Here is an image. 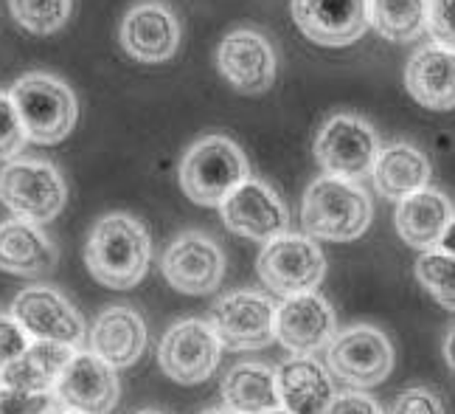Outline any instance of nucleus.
<instances>
[{"instance_id":"38","label":"nucleus","mask_w":455,"mask_h":414,"mask_svg":"<svg viewBox=\"0 0 455 414\" xmlns=\"http://www.w3.org/2000/svg\"><path fill=\"white\" fill-rule=\"evenodd\" d=\"M203 414H231V411H228V409H225V411H222V409H208V411H203Z\"/></svg>"},{"instance_id":"12","label":"nucleus","mask_w":455,"mask_h":414,"mask_svg":"<svg viewBox=\"0 0 455 414\" xmlns=\"http://www.w3.org/2000/svg\"><path fill=\"white\" fill-rule=\"evenodd\" d=\"M161 271L174 290L186 293V296H205V293H214L222 282L225 254L203 231H183L164 251Z\"/></svg>"},{"instance_id":"32","label":"nucleus","mask_w":455,"mask_h":414,"mask_svg":"<svg viewBox=\"0 0 455 414\" xmlns=\"http://www.w3.org/2000/svg\"><path fill=\"white\" fill-rule=\"evenodd\" d=\"M54 406L51 394H31L0 386V414H48Z\"/></svg>"},{"instance_id":"14","label":"nucleus","mask_w":455,"mask_h":414,"mask_svg":"<svg viewBox=\"0 0 455 414\" xmlns=\"http://www.w3.org/2000/svg\"><path fill=\"white\" fill-rule=\"evenodd\" d=\"M217 68L239 93L256 96L273 88L278 62L265 34L256 28H234L217 48Z\"/></svg>"},{"instance_id":"35","label":"nucleus","mask_w":455,"mask_h":414,"mask_svg":"<svg viewBox=\"0 0 455 414\" xmlns=\"http://www.w3.org/2000/svg\"><path fill=\"white\" fill-rule=\"evenodd\" d=\"M323 414H385V411L379 409V403L374 398H369V394L346 392V394H338Z\"/></svg>"},{"instance_id":"9","label":"nucleus","mask_w":455,"mask_h":414,"mask_svg":"<svg viewBox=\"0 0 455 414\" xmlns=\"http://www.w3.org/2000/svg\"><path fill=\"white\" fill-rule=\"evenodd\" d=\"M208 324L228 350H261L275 341V304L265 293L234 290L214 302Z\"/></svg>"},{"instance_id":"7","label":"nucleus","mask_w":455,"mask_h":414,"mask_svg":"<svg viewBox=\"0 0 455 414\" xmlns=\"http://www.w3.org/2000/svg\"><path fill=\"white\" fill-rule=\"evenodd\" d=\"M256 271L273 293L278 296H299L321 285L326 273V256L318 246V239L307 234H282L265 243Z\"/></svg>"},{"instance_id":"30","label":"nucleus","mask_w":455,"mask_h":414,"mask_svg":"<svg viewBox=\"0 0 455 414\" xmlns=\"http://www.w3.org/2000/svg\"><path fill=\"white\" fill-rule=\"evenodd\" d=\"M26 142L28 135L23 130L20 116H17L12 96L0 91V161H14L23 152Z\"/></svg>"},{"instance_id":"8","label":"nucleus","mask_w":455,"mask_h":414,"mask_svg":"<svg viewBox=\"0 0 455 414\" xmlns=\"http://www.w3.org/2000/svg\"><path fill=\"white\" fill-rule=\"evenodd\" d=\"M329 372L352 389H371L394 369L391 338L371 324H357L338 333L326 347Z\"/></svg>"},{"instance_id":"26","label":"nucleus","mask_w":455,"mask_h":414,"mask_svg":"<svg viewBox=\"0 0 455 414\" xmlns=\"http://www.w3.org/2000/svg\"><path fill=\"white\" fill-rule=\"evenodd\" d=\"M222 401L231 414H265L282 409L275 369L267 364H236L222 377Z\"/></svg>"},{"instance_id":"11","label":"nucleus","mask_w":455,"mask_h":414,"mask_svg":"<svg viewBox=\"0 0 455 414\" xmlns=\"http://www.w3.org/2000/svg\"><path fill=\"white\" fill-rule=\"evenodd\" d=\"M12 316L31 341L65 344L71 350L84 344V319L54 288L34 285L20 290L12 302Z\"/></svg>"},{"instance_id":"19","label":"nucleus","mask_w":455,"mask_h":414,"mask_svg":"<svg viewBox=\"0 0 455 414\" xmlns=\"http://www.w3.org/2000/svg\"><path fill=\"white\" fill-rule=\"evenodd\" d=\"M396 231L405 243L416 251H430L439 248L442 239L447 237L450 226L455 223L452 200L439 192V189H419V192L399 200L396 206Z\"/></svg>"},{"instance_id":"29","label":"nucleus","mask_w":455,"mask_h":414,"mask_svg":"<svg viewBox=\"0 0 455 414\" xmlns=\"http://www.w3.org/2000/svg\"><path fill=\"white\" fill-rule=\"evenodd\" d=\"M9 9L26 31L45 37L71 20L74 0H9Z\"/></svg>"},{"instance_id":"17","label":"nucleus","mask_w":455,"mask_h":414,"mask_svg":"<svg viewBox=\"0 0 455 414\" xmlns=\"http://www.w3.org/2000/svg\"><path fill=\"white\" fill-rule=\"evenodd\" d=\"M116 367L101 361L96 353H74L54 386L57 401L79 414H108L118 403Z\"/></svg>"},{"instance_id":"36","label":"nucleus","mask_w":455,"mask_h":414,"mask_svg":"<svg viewBox=\"0 0 455 414\" xmlns=\"http://www.w3.org/2000/svg\"><path fill=\"white\" fill-rule=\"evenodd\" d=\"M444 358H447L450 369L455 372V327L447 333V341H444Z\"/></svg>"},{"instance_id":"28","label":"nucleus","mask_w":455,"mask_h":414,"mask_svg":"<svg viewBox=\"0 0 455 414\" xmlns=\"http://www.w3.org/2000/svg\"><path fill=\"white\" fill-rule=\"evenodd\" d=\"M416 280L447 310H455V254L444 248L422 251L416 260Z\"/></svg>"},{"instance_id":"16","label":"nucleus","mask_w":455,"mask_h":414,"mask_svg":"<svg viewBox=\"0 0 455 414\" xmlns=\"http://www.w3.org/2000/svg\"><path fill=\"white\" fill-rule=\"evenodd\" d=\"M295 26L307 40L340 48L369 31V0H290Z\"/></svg>"},{"instance_id":"34","label":"nucleus","mask_w":455,"mask_h":414,"mask_svg":"<svg viewBox=\"0 0 455 414\" xmlns=\"http://www.w3.org/2000/svg\"><path fill=\"white\" fill-rule=\"evenodd\" d=\"M28 344H31V338L26 336L23 327L14 321L12 313L0 316V369L12 364L14 358H20Z\"/></svg>"},{"instance_id":"22","label":"nucleus","mask_w":455,"mask_h":414,"mask_svg":"<svg viewBox=\"0 0 455 414\" xmlns=\"http://www.w3.org/2000/svg\"><path fill=\"white\" fill-rule=\"evenodd\" d=\"M147 347V324L138 316V310L127 304L108 307L93 321L91 330V353H96L101 361H108L116 369L132 367L144 355Z\"/></svg>"},{"instance_id":"33","label":"nucleus","mask_w":455,"mask_h":414,"mask_svg":"<svg viewBox=\"0 0 455 414\" xmlns=\"http://www.w3.org/2000/svg\"><path fill=\"white\" fill-rule=\"evenodd\" d=\"M391 414H444V403L430 389L416 386L399 394L391 406Z\"/></svg>"},{"instance_id":"31","label":"nucleus","mask_w":455,"mask_h":414,"mask_svg":"<svg viewBox=\"0 0 455 414\" xmlns=\"http://www.w3.org/2000/svg\"><path fill=\"white\" fill-rule=\"evenodd\" d=\"M427 34L435 45L455 51V0H427Z\"/></svg>"},{"instance_id":"10","label":"nucleus","mask_w":455,"mask_h":414,"mask_svg":"<svg viewBox=\"0 0 455 414\" xmlns=\"http://www.w3.org/2000/svg\"><path fill=\"white\" fill-rule=\"evenodd\" d=\"M222 344L212 324L203 319H186L172 324L157 344V364L174 384L195 386L212 377L220 367Z\"/></svg>"},{"instance_id":"20","label":"nucleus","mask_w":455,"mask_h":414,"mask_svg":"<svg viewBox=\"0 0 455 414\" xmlns=\"http://www.w3.org/2000/svg\"><path fill=\"white\" fill-rule=\"evenodd\" d=\"M275 386L282 409L290 414H323L338 398L329 369L312 355H292L275 369Z\"/></svg>"},{"instance_id":"18","label":"nucleus","mask_w":455,"mask_h":414,"mask_svg":"<svg viewBox=\"0 0 455 414\" xmlns=\"http://www.w3.org/2000/svg\"><path fill=\"white\" fill-rule=\"evenodd\" d=\"M121 45L138 62H166L178 54L180 23L166 4L144 0L121 23Z\"/></svg>"},{"instance_id":"3","label":"nucleus","mask_w":455,"mask_h":414,"mask_svg":"<svg viewBox=\"0 0 455 414\" xmlns=\"http://www.w3.org/2000/svg\"><path fill=\"white\" fill-rule=\"evenodd\" d=\"M28 142L60 144L76 125V96L68 85L51 74L34 71L20 77L9 91Z\"/></svg>"},{"instance_id":"40","label":"nucleus","mask_w":455,"mask_h":414,"mask_svg":"<svg viewBox=\"0 0 455 414\" xmlns=\"http://www.w3.org/2000/svg\"><path fill=\"white\" fill-rule=\"evenodd\" d=\"M138 414H161V411H155V409H144V411H138Z\"/></svg>"},{"instance_id":"13","label":"nucleus","mask_w":455,"mask_h":414,"mask_svg":"<svg viewBox=\"0 0 455 414\" xmlns=\"http://www.w3.org/2000/svg\"><path fill=\"white\" fill-rule=\"evenodd\" d=\"M220 215L231 234L259 239V243H270V239L287 234L290 226V212L282 198L256 178L239 183L220 206Z\"/></svg>"},{"instance_id":"1","label":"nucleus","mask_w":455,"mask_h":414,"mask_svg":"<svg viewBox=\"0 0 455 414\" xmlns=\"http://www.w3.org/2000/svg\"><path fill=\"white\" fill-rule=\"evenodd\" d=\"M152 237L138 217L113 212L91 229L84 246V265L91 276L113 290H130L149 271Z\"/></svg>"},{"instance_id":"15","label":"nucleus","mask_w":455,"mask_h":414,"mask_svg":"<svg viewBox=\"0 0 455 414\" xmlns=\"http://www.w3.org/2000/svg\"><path fill=\"white\" fill-rule=\"evenodd\" d=\"M338 336V319L321 293L287 296L275 307V341L292 355H315Z\"/></svg>"},{"instance_id":"27","label":"nucleus","mask_w":455,"mask_h":414,"mask_svg":"<svg viewBox=\"0 0 455 414\" xmlns=\"http://www.w3.org/2000/svg\"><path fill=\"white\" fill-rule=\"evenodd\" d=\"M371 26L391 43H411L427 31V0H369Z\"/></svg>"},{"instance_id":"5","label":"nucleus","mask_w":455,"mask_h":414,"mask_svg":"<svg viewBox=\"0 0 455 414\" xmlns=\"http://www.w3.org/2000/svg\"><path fill=\"white\" fill-rule=\"evenodd\" d=\"M68 200L60 169L37 158H14L0 169V203L17 217L43 226L51 223Z\"/></svg>"},{"instance_id":"37","label":"nucleus","mask_w":455,"mask_h":414,"mask_svg":"<svg viewBox=\"0 0 455 414\" xmlns=\"http://www.w3.org/2000/svg\"><path fill=\"white\" fill-rule=\"evenodd\" d=\"M439 248H444V251L455 254V223L450 226V231H447V237L442 239V246H439Z\"/></svg>"},{"instance_id":"23","label":"nucleus","mask_w":455,"mask_h":414,"mask_svg":"<svg viewBox=\"0 0 455 414\" xmlns=\"http://www.w3.org/2000/svg\"><path fill=\"white\" fill-rule=\"evenodd\" d=\"M57 268V246L40 226L26 220L0 223V271L37 280Z\"/></svg>"},{"instance_id":"21","label":"nucleus","mask_w":455,"mask_h":414,"mask_svg":"<svg viewBox=\"0 0 455 414\" xmlns=\"http://www.w3.org/2000/svg\"><path fill=\"white\" fill-rule=\"evenodd\" d=\"M405 88L427 110L455 108V51L422 45L405 65Z\"/></svg>"},{"instance_id":"25","label":"nucleus","mask_w":455,"mask_h":414,"mask_svg":"<svg viewBox=\"0 0 455 414\" xmlns=\"http://www.w3.org/2000/svg\"><path fill=\"white\" fill-rule=\"evenodd\" d=\"M74 353L76 350L65 347V344L31 341L20 358H14L12 364L0 369V386L31 394H51Z\"/></svg>"},{"instance_id":"24","label":"nucleus","mask_w":455,"mask_h":414,"mask_svg":"<svg viewBox=\"0 0 455 414\" xmlns=\"http://www.w3.org/2000/svg\"><path fill=\"white\" fill-rule=\"evenodd\" d=\"M430 175H433V166L427 161V155L405 142L382 147L371 166L377 192L396 203L419 192V189L430 186Z\"/></svg>"},{"instance_id":"4","label":"nucleus","mask_w":455,"mask_h":414,"mask_svg":"<svg viewBox=\"0 0 455 414\" xmlns=\"http://www.w3.org/2000/svg\"><path fill=\"white\" fill-rule=\"evenodd\" d=\"M251 178L244 152L225 135H205L180 161V186L197 206H222L239 183Z\"/></svg>"},{"instance_id":"6","label":"nucleus","mask_w":455,"mask_h":414,"mask_svg":"<svg viewBox=\"0 0 455 414\" xmlns=\"http://www.w3.org/2000/svg\"><path fill=\"white\" fill-rule=\"evenodd\" d=\"M379 150L382 147L377 130L365 118L352 113L329 116L312 144L315 161H318V166L329 178H343L355 183L371 175Z\"/></svg>"},{"instance_id":"41","label":"nucleus","mask_w":455,"mask_h":414,"mask_svg":"<svg viewBox=\"0 0 455 414\" xmlns=\"http://www.w3.org/2000/svg\"><path fill=\"white\" fill-rule=\"evenodd\" d=\"M57 414H79V411H71V409H65V411H57Z\"/></svg>"},{"instance_id":"39","label":"nucleus","mask_w":455,"mask_h":414,"mask_svg":"<svg viewBox=\"0 0 455 414\" xmlns=\"http://www.w3.org/2000/svg\"><path fill=\"white\" fill-rule=\"evenodd\" d=\"M265 414H290L287 409H273V411H265Z\"/></svg>"},{"instance_id":"2","label":"nucleus","mask_w":455,"mask_h":414,"mask_svg":"<svg viewBox=\"0 0 455 414\" xmlns=\"http://www.w3.org/2000/svg\"><path fill=\"white\" fill-rule=\"evenodd\" d=\"M371 198L369 192L343 178H318L312 181L301 200V226L312 239L329 243H352L371 226Z\"/></svg>"}]
</instances>
